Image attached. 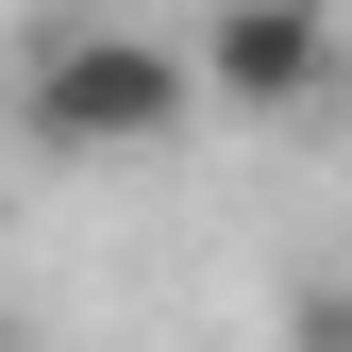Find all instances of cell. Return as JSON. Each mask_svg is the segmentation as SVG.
<instances>
[{"label": "cell", "instance_id": "cell-1", "mask_svg": "<svg viewBox=\"0 0 352 352\" xmlns=\"http://www.w3.org/2000/svg\"><path fill=\"white\" fill-rule=\"evenodd\" d=\"M201 34H135V17H84L51 34V51L17 67V135L34 151H67V168H151V151H185L201 135Z\"/></svg>", "mask_w": 352, "mask_h": 352}, {"label": "cell", "instance_id": "cell-2", "mask_svg": "<svg viewBox=\"0 0 352 352\" xmlns=\"http://www.w3.org/2000/svg\"><path fill=\"white\" fill-rule=\"evenodd\" d=\"M201 84H218V118H319L352 84V34H336V0H218Z\"/></svg>", "mask_w": 352, "mask_h": 352}, {"label": "cell", "instance_id": "cell-3", "mask_svg": "<svg viewBox=\"0 0 352 352\" xmlns=\"http://www.w3.org/2000/svg\"><path fill=\"white\" fill-rule=\"evenodd\" d=\"M285 352H352V269H302L285 285Z\"/></svg>", "mask_w": 352, "mask_h": 352}]
</instances>
